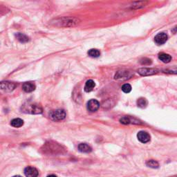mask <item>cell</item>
<instances>
[{"mask_svg": "<svg viewBox=\"0 0 177 177\" xmlns=\"http://www.w3.org/2000/svg\"><path fill=\"white\" fill-rule=\"evenodd\" d=\"M80 21L74 17H61L51 20L50 24L55 27H73L78 25Z\"/></svg>", "mask_w": 177, "mask_h": 177, "instance_id": "obj_1", "label": "cell"}, {"mask_svg": "<svg viewBox=\"0 0 177 177\" xmlns=\"http://www.w3.org/2000/svg\"><path fill=\"white\" fill-rule=\"evenodd\" d=\"M22 110L25 113L32 114H40L42 113V109L40 106L36 104H28L26 105H24Z\"/></svg>", "mask_w": 177, "mask_h": 177, "instance_id": "obj_2", "label": "cell"}, {"mask_svg": "<svg viewBox=\"0 0 177 177\" xmlns=\"http://www.w3.org/2000/svg\"><path fill=\"white\" fill-rule=\"evenodd\" d=\"M49 116L53 121H61L66 118V112L63 109H56L51 111Z\"/></svg>", "mask_w": 177, "mask_h": 177, "instance_id": "obj_3", "label": "cell"}, {"mask_svg": "<svg viewBox=\"0 0 177 177\" xmlns=\"http://www.w3.org/2000/svg\"><path fill=\"white\" fill-rule=\"evenodd\" d=\"M133 76V73L131 71H127V70H120V71H118L116 72L115 76H114V78L115 80H129Z\"/></svg>", "mask_w": 177, "mask_h": 177, "instance_id": "obj_4", "label": "cell"}, {"mask_svg": "<svg viewBox=\"0 0 177 177\" xmlns=\"http://www.w3.org/2000/svg\"><path fill=\"white\" fill-rule=\"evenodd\" d=\"M16 84L14 82L5 81V82H0V93H8L11 92L16 87Z\"/></svg>", "mask_w": 177, "mask_h": 177, "instance_id": "obj_5", "label": "cell"}, {"mask_svg": "<svg viewBox=\"0 0 177 177\" xmlns=\"http://www.w3.org/2000/svg\"><path fill=\"white\" fill-rule=\"evenodd\" d=\"M158 73V71L155 69L152 68H141L138 70V73L142 76H152L154 74Z\"/></svg>", "mask_w": 177, "mask_h": 177, "instance_id": "obj_6", "label": "cell"}, {"mask_svg": "<svg viewBox=\"0 0 177 177\" xmlns=\"http://www.w3.org/2000/svg\"><path fill=\"white\" fill-rule=\"evenodd\" d=\"M167 35L165 33H160L157 34L154 38V42L155 43L158 44V45H162V44H165L167 40Z\"/></svg>", "mask_w": 177, "mask_h": 177, "instance_id": "obj_7", "label": "cell"}, {"mask_svg": "<svg viewBox=\"0 0 177 177\" xmlns=\"http://www.w3.org/2000/svg\"><path fill=\"white\" fill-rule=\"evenodd\" d=\"M38 170L36 167L28 166L24 169V174L26 177H38Z\"/></svg>", "mask_w": 177, "mask_h": 177, "instance_id": "obj_8", "label": "cell"}, {"mask_svg": "<svg viewBox=\"0 0 177 177\" xmlns=\"http://www.w3.org/2000/svg\"><path fill=\"white\" fill-rule=\"evenodd\" d=\"M100 107L99 102L95 99H92L87 102V109L91 112L96 111Z\"/></svg>", "mask_w": 177, "mask_h": 177, "instance_id": "obj_9", "label": "cell"}, {"mask_svg": "<svg viewBox=\"0 0 177 177\" xmlns=\"http://www.w3.org/2000/svg\"><path fill=\"white\" fill-rule=\"evenodd\" d=\"M137 138L142 143H147L150 141V135L145 131H141L137 134Z\"/></svg>", "mask_w": 177, "mask_h": 177, "instance_id": "obj_10", "label": "cell"}, {"mask_svg": "<svg viewBox=\"0 0 177 177\" xmlns=\"http://www.w3.org/2000/svg\"><path fill=\"white\" fill-rule=\"evenodd\" d=\"M36 85L33 82H24L22 85V89L26 93H31L36 89Z\"/></svg>", "mask_w": 177, "mask_h": 177, "instance_id": "obj_11", "label": "cell"}, {"mask_svg": "<svg viewBox=\"0 0 177 177\" xmlns=\"http://www.w3.org/2000/svg\"><path fill=\"white\" fill-rule=\"evenodd\" d=\"M95 86V84L94 80H88L85 84V87H84V90H85L86 92H91L92 91L94 90Z\"/></svg>", "mask_w": 177, "mask_h": 177, "instance_id": "obj_12", "label": "cell"}, {"mask_svg": "<svg viewBox=\"0 0 177 177\" xmlns=\"http://www.w3.org/2000/svg\"><path fill=\"white\" fill-rule=\"evenodd\" d=\"M78 150L80 152L82 153H89L92 152V149L89 145L86 143H80L78 145Z\"/></svg>", "mask_w": 177, "mask_h": 177, "instance_id": "obj_13", "label": "cell"}, {"mask_svg": "<svg viewBox=\"0 0 177 177\" xmlns=\"http://www.w3.org/2000/svg\"><path fill=\"white\" fill-rule=\"evenodd\" d=\"M158 58L160 61H162L164 63H169V62L172 60V57L171 55L169 54H167V53H161L158 55Z\"/></svg>", "mask_w": 177, "mask_h": 177, "instance_id": "obj_14", "label": "cell"}, {"mask_svg": "<svg viewBox=\"0 0 177 177\" xmlns=\"http://www.w3.org/2000/svg\"><path fill=\"white\" fill-rule=\"evenodd\" d=\"M23 125H24V121H23V120L20 119V118H15V119L11 120V126L15 128L21 127Z\"/></svg>", "mask_w": 177, "mask_h": 177, "instance_id": "obj_15", "label": "cell"}, {"mask_svg": "<svg viewBox=\"0 0 177 177\" xmlns=\"http://www.w3.org/2000/svg\"><path fill=\"white\" fill-rule=\"evenodd\" d=\"M15 37L17 38V40L20 42L21 43H26L29 41V37H28L27 36H26V35H24V34H23V33H20L16 34Z\"/></svg>", "mask_w": 177, "mask_h": 177, "instance_id": "obj_16", "label": "cell"}, {"mask_svg": "<svg viewBox=\"0 0 177 177\" xmlns=\"http://www.w3.org/2000/svg\"><path fill=\"white\" fill-rule=\"evenodd\" d=\"M148 2H136L134 3H133L132 6V8L134 9H138L141 8H143L145 7L147 4H148Z\"/></svg>", "mask_w": 177, "mask_h": 177, "instance_id": "obj_17", "label": "cell"}, {"mask_svg": "<svg viewBox=\"0 0 177 177\" xmlns=\"http://www.w3.org/2000/svg\"><path fill=\"white\" fill-rule=\"evenodd\" d=\"M137 105L140 108H145L147 105H148V101L144 98H140L139 99H138V101H137Z\"/></svg>", "mask_w": 177, "mask_h": 177, "instance_id": "obj_18", "label": "cell"}, {"mask_svg": "<svg viewBox=\"0 0 177 177\" xmlns=\"http://www.w3.org/2000/svg\"><path fill=\"white\" fill-rule=\"evenodd\" d=\"M88 55L92 57H98L101 55V52L98 49L92 48L88 51Z\"/></svg>", "mask_w": 177, "mask_h": 177, "instance_id": "obj_19", "label": "cell"}, {"mask_svg": "<svg viewBox=\"0 0 177 177\" xmlns=\"http://www.w3.org/2000/svg\"><path fill=\"white\" fill-rule=\"evenodd\" d=\"M146 165L148 167H151V168H154V169L158 168V167H159V164H158V163L154 160H148L146 163Z\"/></svg>", "mask_w": 177, "mask_h": 177, "instance_id": "obj_20", "label": "cell"}, {"mask_svg": "<svg viewBox=\"0 0 177 177\" xmlns=\"http://www.w3.org/2000/svg\"><path fill=\"white\" fill-rule=\"evenodd\" d=\"M132 120L134 121V119L132 120V118L128 117V116H124V117H122L120 118V122L122 123V124L128 125V124H130V123H132Z\"/></svg>", "mask_w": 177, "mask_h": 177, "instance_id": "obj_21", "label": "cell"}, {"mask_svg": "<svg viewBox=\"0 0 177 177\" xmlns=\"http://www.w3.org/2000/svg\"><path fill=\"white\" fill-rule=\"evenodd\" d=\"M122 91L124 93H126V94H128L132 91V87L129 84H125V85H123L122 87Z\"/></svg>", "mask_w": 177, "mask_h": 177, "instance_id": "obj_22", "label": "cell"}, {"mask_svg": "<svg viewBox=\"0 0 177 177\" xmlns=\"http://www.w3.org/2000/svg\"><path fill=\"white\" fill-rule=\"evenodd\" d=\"M141 63L144 65H149L152 64V60L150 59H148V58H143L141 60Z\"/></svg>", "mask_w": 177, "mask_h": 177, "instance_id": "obj_23", "label": "cell"}, {"mask_svg": "<svg viewBox=\"0 0 177 177\" xmlns=\"http://www.w3.org/2000/svg\"><path fill=\"white\" fill-rule=\"evenodd\" d=\"M47 177H57V176H55V175H53V174H51V175L48 176Z\"/></svg>", "mask_w": 177, "mask_h": 177, "instance_id": "obj_24", "label": "cell"}, {"mask_svg": "<svg viewBox=\"0 0 177 177\" xmlns=\"http://www.w3.org/2000/svg\"><path fill=\"white\" fill-rule=\"evenodd\" d=\"M13 177H22L21 176H19V175H17V176H14Z\"/></svg>", "mask_w": 177, "mask_h": 177, "instance_id": "obj_25", "label": "cell"}]
</instances>
